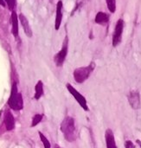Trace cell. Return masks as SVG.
I'll return each instance as SVG.
<instances>
[{
    "instance_id": "obj_16",
    "label": "cell",
    "mask_w": 141,
    "mask_h": 148,
    "mask_svg": "<svg viewBox=\"0 0 141 148\" xmlns=\"http://www.w3.org/2000/svg\"><path fill=\"white\" fill-rule=\"evenodd\" d=\"M43 119V114L41 113H37L34 115V117L32 118V122H31V127H34L36 126H37Z\"/></svg>"
},
{
    "instance_id": "obj_7",
    "label": "cell",
    "mask_w": 141,
    "mask_h": 148,
    "mask_svg": "<svg viewBox=\"0 0 141 148\" xmlns=\"http://www.w3.org/2000/svg\"><path fill=\"white\" fill-rule=\"evenodd\" d=\"M128 102L132 109L138 110L141 107V97L138 90H132L127 95Z\"/></svg>"
},
{
    "instance_id": "obj_8",
    "label": "cell",
    "mask_w": 141,
    "mask_h": 148,
    "mask_svg": "<svg viewBox=\"0 0 141 148\" xmlns=\"http://www.w3.org/2000/svg\"><path fill=\"white\" fill-rule=\"evenodd\" d=\"M105 140H106V148H118L116 145L114 134L110 128L106 129L105 132Z\"/></svg>"
},
{
    "instance_id": "obj_5",
    "label": "cell",
    "mask_w": 141,
    "mask_h": 148,
    "mask_svg": "<svg viewBox=\"0 0 141 148\" xmlns=\"http://www.w3.org/2000/svg\"><path fill=\"white\" fill-rule=\"evenodd\" d=\"M66 88H67V89L68 90V92L71 94V95H73V97H74V98L75 99V100L78 102V104L82 107V109H83L84 111H88L89 108H88V107H87V103L86 98H85L81 93H79L71 84L67 83V84H66Z\"/></svg>"
},
{
    "instance_id": "obj_19",
    "label": "cell",
    "mask_w": 141,
    "mask_h": 148,
    "mask_svg": "<svg viewBox=\"0 0 141 148\" xmlns=\"http://www.w3.org/2000/svg\"><path fill=\"white\" fill-rule=\"evenodd\" d=\"M11 5H12L11 10H12L15 7V5H16V0H11Z\"/></svg>"
},
{
    "instance_id": "obj_11",
    "label": "cell",
    "mask_w": 141,
    "mask_h": 148,
    "mask_svg": "<svg viewBox=\"0 0 141 148\" xmlns=\"http://www.w3.org/2000/svg\"><path fill=\"white\" fill-rule=\"evenodd\" d=\"M5 125L7 131H12L15 127V119L12 112L6 111L5 114Z\"/></svg>"
},
{
    "instance_id": "obj_17",
    "label": "cell",
    "mask_w": 141,
    "mask_h": 148,
    "mask_svg": "<svg viewBox=\"0 0 141 148\" xmlns=\"http://www.w3.org/2000/svg\"><path fill=\"white\" fill-rule=\"evenodd\" d=\"M38 133H39L40 139H41V141H42V143H43V147H44V148H51V145H50L49 139L44 136V134L42 133L41 132H39Z\"/></svg>"
},
{
    "instance_id": "obj_1",
    "label": "cell",
    "mask_w": 141,
    "mask_h": 148,
    "mask_svg": "<svg viewBox=\"0 0 141 148\" xmlns=\"http://www.w3.org/2000/svg\"><path fill=\"white\" fill-rule=\"evenodd\" d=\"M61 131L67 141L74 142L77 137L75 119L70 116L65 117L61 123Z\"/></svg>"
},
{
    "instance_id": "obj_14",
    "label": "cell",
    "mask_w": 141,
    "mask_h": 148,
    "mask_svg": "<svg viewBox=\"0 0 141 148\" xmlns=\"http://www.w3.org/2000/svg\"><path fill=\"white\" fill-rule=\"evenodd\" d=\"M43 95V83L42 81H38L37 85L35 86V95L34 98L36 100H39Z\"/></svg>"
},
{
    "instance_id": "obj_10",
    "label": "cell",
    "mask_w": 141,
    "mask_h": 148,
    "mask_svg": "<svg viewBox=\"0 0 141 148\" xmlns=\"http://www.w3.org/2000/svg\"><path fill=\"white\" fill-rule=\"evenodd\" d=\"M62 20V0L57 2L56 5V22H55V27L56 30L58 31Z\"/></svg>"
},
{
    "instance_id": "obj_3",
    "label": "cell",
    "mask_w": 141,
    "mask_h": 148,
    "mask_svg": "<svg viewBox=\"0 0 141 148\" xmlns=\"http://www.w3.org/2000/svg\"><path fill=\"white\" fill-rule=\"evenodd\" d=\"M94 69H95V63L94 62H92L87 67H80L75 69L73 73L75 81L77 83H83L85 81H87L89 78L90 75L94 70Z\"/></svg>"
},
{
    "instance_id": "obj_6",
    "label": "cell",
    "mask_w": 141,
    "mask_h": 148,
    "mask_svg": "<svg viewBox=\"0 0 141 148\" xmlns=\"http://www.w3.org/2000/svg\"><path fill=\"white\" fill-rule=\"evenodd\" d=\"M68 37H66L63 42L62 50L54 57L55 63L57 67H62L63 65L65 59L67 57V55H68Z\"/></svg>"
},
{
    "instance_id": "obj_9",
    "label": "cell",
    "mask_w": 141,
    "mask_h": 148,
    "mask_svg": "<svg viewBox=\"0 0 141 148\" xmlns=\"http://www.w3.org/2000/svg\"><path fill=\"white\" fill-rule=\"evenodd\" d=\"M19 20H20V23H21V25H22V27H23V29H24V33H25V35L28 37H32V30H31V25H30V24H29V21H28V19L25 18V16L24 15V14H20L19 15Z\"/></svg>"
},
{
    "instance_id": "obj_15",
    "label": "cell",
    "mask_w": 141,
    "mask_h": 148,
    "mask_svg": "<svg viewBox=\"0 0 141 148\" xmlns=\"http://www.w3.org/2000/svg\"><path fill=\"white\" fill-rule=\"evenodd\" d=\"M106 4L111 13H114L116 12V0H106Z\"/></svg>"
},
{
    "instance_id": "obj_4",
    "label": "cell",
    "mask_w": 141,
    "mask_h": 148,
    "mask_svg": "<svg viewBox=\"0 0 141 148\" xmlns=\"http://www.w3.org/2000/svg\"><path fill=\"white\" fill-rule=\"evenodd\" d=\"M124 26L125 23L122 18H119L114 27L113 33V37H112V45L113 47H117L122 41V35H123V31H124Z\"/></svg>"
},
{
    "instance_id": "obj_13",
    "label": "cell",
    "mask_w": 141,
    "mask_h": 148,
    "mask_svg": "<svg viewBox=\"0 0 141 148\" xmlns=\"http://www.w3.org/2000/svg\"><path fill=\"white\" fill-rule=\"evenodd\" d=\"M12 34L15 37L18 36V17L15 12L12 14Z\"/></svg>"
},
{
    "instance_id": "obj_18",
    "label": "cell",
    "mask_w": 141,
    "mask_h": 148,
    "mask_svg": "<svg viewBox=\"0 0 141 148\" xmlns=\"http://www.w3.org/2000/svg\"><path fill=\"white\" fill-rule=\"evenodd\" d=\"M125 148H136L135 145L132 143V141L131 140H125Z\"/></svg>"
},
{
    "instance_id": "obj_12",
    "label": "cell",
    "mask_w": 141,
    "mask_h": 148,
    "mask_svg": "<svg viewBox=\"0 0 141 148\" xmlns=\"http://www.w3.org/2000/svg\"><path fill=\"white\" fill-rule=\"evenodd\" d=\"M94 22L100 25H106L109 22V16L106 12H99L94 18Z\"/></svg>"
},
{
    "instance_id": "obj_22",
    "label": "cell",
    "mask_w": 141,
    "mask_h": 148,
    "mask_svg": "<svg viewBox=\"0 0 141 148\" xmlns=\"http://www.w3.org/2000/svg\"><path fill=\"white\" fill-rule=\"evenodd\" d=\"M136 142H137V144L139 145V147L141 148V141H140L139 139H137V140H136Z\"/></svg>"
},
{
    "instance_id": "obj_23",
    "label": "cell",
    "mask_w": 141,
    "mask_h": 148,
    "mask_svg": "<svg viewBox=\"0 0 141 148\" xmlns=\"http://www.w3.org/2000/svg\"><path fill=\"white\" fill-rule=\"evenodd\" d=\"M54 148H62V147H61V146L58 145L57 144H55V145H54Z\"/></svg>"
},
{
    "instance_id": "obj_21",
    "label": "cell",
    "mask_w": 141,
    "mask_h": 148,
    "mask_svg": "<svg viewBox=\"0 0 141 148\" xmlns=\"http://www.w3.org/2000/svg\"><path fill=\"white\" fill-rule=\"evenodd\" d=\"M5 3L7 4V5L10 7V9H11V6H12V5H11V0H5Z\"/></svg>"
},
{
    "instance_id": "obj_2",
    "label": "cell",
    "mask_w": 141,
    "mask_h": 148,
    "mask_svg": "<svg viewBox=\"0 0 141 148\" xmlns=\"http://www.w3.org/2000/svg\"><path fill=\"white\" fill-rule=\"evenodd\" d=\"M8 106L12 109L16 110V111L21 110L24 107L23 97H22V94L18 91L16 82H13V84H12L11 95L8 100Z\"/></svg>"
},
{
    "instance_id": "obj_20",
    "label": "cell",
    "mask_w": 141,
    "mask_h": 148,
    "mask_svg": "<svg viewBox=\"0 0 141 148\" xmlns=\"http://www.w3.org/2000/svg\"><path fill=\"white\" fill-rule=\"evenodd\" d=\"M0 5H1L2 6H4V7L6 6V3H5V0H0Z\"/></svg>"
}]
</instances>
